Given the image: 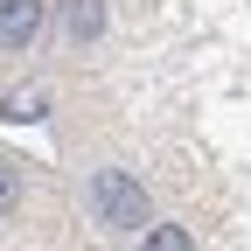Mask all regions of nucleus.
I'll return each mask as SVG.
<instances>
[{"instance_id": "nucleus-1", "label": "nucleus", "mask_w": 251, "mask_h": 251, "mask_svg": "<svg viewBox=\"0 0 251 251\" xmlns=\"http://www.w3.org/2000/svg\"><path fill=\"white\" fill-rule=\"evenodd\" d=\"M84 202H91V216L105 230H147V196H140V181L126 168H98L91 188H84Z\"/></svg>"}, {"instance_id": "nucleus-2", "label": "nucleus", "mask_w": 251, "mask_h": 251, "mask_svg": "<svg viewBox=\"0 0 251 251\" xmlns=\"http://www.w3.org/2000/svg\"><path fill=\"white\" fill-rule=\"evenodd\" d=\"M35 35H42V0H0V49L21 56Z\"/></svg>"}, {"instance_id": "nucleus-3", "label": "nucleus", "mask_w": 251, "mask_h": 251, "mask_svg": "<svg viewBox=\"0 0 251 251\" xmlns=\"http://www.w3.org/2000/svg\"><path fill=\"white\" fill-rule=\"evenodd\" d=\"M63 28H70V42H98V28H105V0H70V7H63Z\"/></svg>"}, {"instance_id": "nucleus-4", "label": "nucleus", "mask_w": 251, "mask_h": 251, "mask_svg": "<svg viewBox=\"0 0 251 251\" xmlns=\"http://www.w3.org/2000/svg\"><path fill=\"white\" fill-rule=\"evenodd\" d=\"M42 112H49V98H42V91H14V98L0 105V119H14V126H28V119H42Z\"/></svg>"}, {"instance_id": "nucleus-5", "label": "nucleus", "mask_w": 251, "mask_h": 251, "mask_svg": "<svg viewBox=\"0 0 251 251\" xmlns=\"http://www.w3.org/2000/svg\"><path fill=\"white\" fill-rule=\"evenodd\" d=\"M14 202H21V168H14V161H0V216H7Z\"/></svg>"}, {"instance_id": "nucleus-6", "label": "nucleus", "mask_w": 251, "mask_h": 251, "mask_svg": "<svg viewBox=\"0 0 251 251\" xmlns=\"http://www.w3.org/2000/svg\"><path fill=\"white\" fill-rule=\"evenodd\" d=\"M147 244H153V251H188V230H175V224H153V230H147Z\"/></svg>"}]
</instances>
